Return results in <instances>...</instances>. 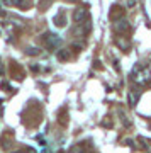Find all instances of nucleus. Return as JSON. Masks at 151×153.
I'll use <instances>...</instances> for the list:
<instances>
[{
  "instance_id": "nucleus-13",
  "label": "nucleus",
  "mask_w": 151,
  "mask_h": 153,
  "mask_svg": "<svg viewBox=\"0 0 151 153\" xmlns=\"http://www.w3.org/2000/svg\"><path fill=\"white\" fill-rule=\"evenodd\" d=\"M12 5H17V7H26L27 5V0H10Z\"/></svg>"
},
{
  "instance_id": "nucleus-2",
  "label": "nucleus",
  "mask_w": 151,
  "mask_h": 153,
  "mask_svg": "<svg viewBox=\"0 0 151 153\" xmlns=\"http://www.w3.org/2000/svg\"><path fill=\"white\" fill-rule=\"evenodd\" d=\"M43 43L46 44V48L49 51H53V49H58L59 44H61V38H59L58 34H53V33H44L43 36Z\"/></svg>"
},
{
  "instance_id": "nucleus-8",
  "label": "nucleus",
  "mask_w": 151,
  "mask_h": 153,
  "mask_svg": "<svg viewBox=\"0 0 151 153\" xmlns=\"http://www.w3.org/2000/svg\"><path fill=\"white\" fill-rule=\"evenodd\" d=\"M54 24H56L58 27H65V26H66V16H65V12H63V10L54 17Z\"/></svg>"
},
{
  "instance_id": "nucleus-7",
  "label": "nucleus",
  "mask_w": 151,
  "mask_h": 153,
  "mask_svg": "<svg viewBox=\"0 0 151 153\" xmlns=\"http://www.w3.org/2000/svg\"><path fill=\"white\" fill-rule=\"evenodd\" d=\"M122 16H124V9H122V7L114 5L112 10H110V19H112V21H119Z\"/></svg>"
},
{
  "instance_id": "nucleus-3",
  "label": "nucleus",
  "mask_w": 151,
  "mask_h": 153,
  "mask_svg": "<svg viewBox=\"0 0 151 153\" xmlns=\"http://www.w3.org/2000/svg\"><path fill=\"white\" fill-rule=\"evenodd\" d=\"M73 21H75L76 24H85L87 21H90L88 10H87L85 7H81V9H75V12H73Z\"/></svg>"
},
{
  "instance_id": "nucleus-12",
  "label": "nucleus",
  "mask_w": 151,
  "mask_h": 153,
  "mask_svg": "<svg viewBox=\"0 0 151 153\" xmlns=\"http://www.w3.org/2000/svg\"><path fill=\"white\" fill-rule=\"evenodd\" d=\"M39 53H41V49H38V48H27L26 49V55H29V56H36Z\"/></svg>"
},
{
  "instance_id": "nucleus-16",
  "label": "nucleus",
  "mask_w": 151,
  "mask_h": 153,
  "mask_svg": "<svg viewBox=\"0 0 151 153\" xmlns=\"http://www.w3.org/2000/svg\"><path fill=\"white\" fill-rule=\"evenodd\" d=\"M66 2H71V4H75V2H78V0H66Z\"/></svg>"
},
{
  "instance_id": "nucleus-4",
  "label": "nucleus",
  "mask_w": 151,
  "mask_h": 153,
  "mask_svg": "<svg viewBox=\"0 0 151 153\" xmlns=\"http://www.w3.org/2000/svg\"><path fill=\"white\" fill-rule=\"evenodd\" d=\"M114 31L117 34H127L131 31V24L126 19H119V21H114Z\"/></svg>"
},
{
  "instance_id": "nucleus-11",
  "label": "nucleus",
  "mask_w": 151,
  "mask_h": 153,
  "mask_svg": "<svg viewBox=\"0 0 151 153\" xmlns=\"http://www.w3.org/2000/svg\"><path fill=\"white\" fill-rule=\"evenodd\" d=\"M59 124H68V112L65 114V111H61V114H59Z\"/></svg>"
},
{
  "instance_id": "nucleus-1",
  "label": "nucleus",
  "mask_w": 151,
  "mask_h": 153,
  "mask_svg": "<svg viewBox=\"0 0 151 153\" xmlns=\"http://www.w3.org/2000/svg\"><path fill=\"white\" fill-rule=\"evenodd\" d=\"M131 76H132V80H134L138 85H144V83L150 82L151 71L148 70V68H136V70H132Z\"/></svg>"
},
{
  "instance_id": "nucleus-5",
  "label": "nucleus",
  "mask_w": 151,
  "mask_h": 153,
  "mask_svg": "<svg viewBox=\"0 0 151 153\" xmlns=\"http://www.w3.org/2000/svg\"><path fill=\"white\" fill-rule=\"evenodd\" d=\"M139 97H141V90L139 88H132L129 92V105L131 107H134V105L139 102Z\"/></svg>"
},
{
  "instance_id": "nucleus-6",
  "label": "nucleus",
  "mask_w": 151,
  "mask_h": 153,
  "mask_svg": "<svg viewBox=\"0 0 151 153\" xmlns=\"http://www.w3.org/2000/svg\"><path fill=\"white\" fill-rule=\"evenodd\" d=\"M14 140V131H10V129H7L4 134H2V146L4 148H9V145H10V141Z\"/></svg>"
},
{
  "instance_id": "nucleus-9",
  "label": "nucleus",
  "mask_w": 151,
  "mask_h": 153,
  "mask_svg": "<svg viewBox=\"0 0 151 153\" xmlns=\"http://www.w3.org/2000/svg\"><path fill=\"white\" fill-rule=\"evenodd\" d=\"M58 60L59 61L70 60V51H68V49H58Z\"/></svg>"
},
{
  "instance_id": "nucleus-17",
  "label": "nucleus",
  "mask_w": 151,
  "mask_h": 153,
  "mask_svg": "<svg viewBox=\"0 0 151 153\" xmlns=\"http://www.w3.org/2000/svg\"><path fill=\"white\" fill-rule=\"evenodd\" d=\"M0 9H2V5H0Z\"/></svg>"
},
{
  "instance_id": "nucleus-10",
  "label": "nucleus",
  "mask_w": 151,
  "mask_h": 153,
  "mask_svg": "<svg viewBox=\"0 0 151 153\" xmlns=\"http://www.w3.org/2000/svg\"><path fill=\"white\" fill-rule=\"evenodd\" d=\"M68 153H88V152H87L85 146H81V145H73Z\"/></svg>"
},
{
  "instance_id": "nucleus-14",
  "label": "nucleus",
  "mask_w": 151,
  "mask_h": 153,
  "mask_svg": "<svg viewBox=\"0 0 151 153\" xmlns=\"http://www.w3.org/2000/svg\"><path fill=\"white\" fill-rule=\"evenodd\" d=\"M81 48H83V44H78V43L71 44V49H73L75 53H80V51H81Z\"/></svg>"
},
{
  "instance_id": "nucleus-15",
  "label": "nucleus",
  "mask_w": 151,
  "mask_h": 153,
  "mask_svg": "<svg viewBox=\"0 0 151 153\" xmlns=\"http://www.w3.org/2000/svg\"><path fill=\"white\" fill-rule=\"evenodd\" d=\"M14 153H34V150L27 148V150H17V152H14Z\"/></svg>"
}]
</instances>
